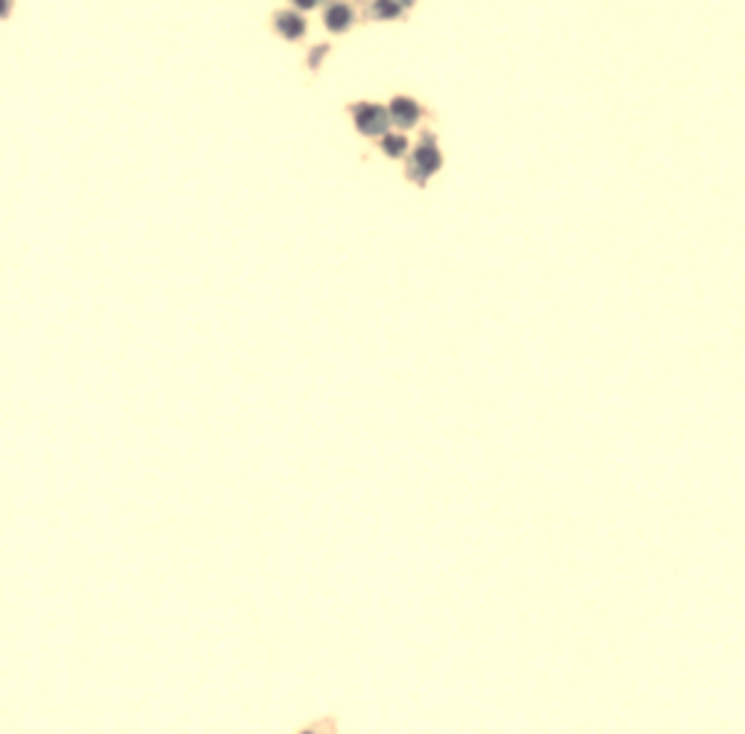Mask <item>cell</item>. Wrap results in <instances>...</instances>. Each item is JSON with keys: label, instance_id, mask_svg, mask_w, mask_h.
Wrapping results in <instances>:
<instances>
[{"label": "cell", "instance_id": "277c9868", "mask_svg": "<svg viewBox=\"0 0 745 734\" xmlns=\"http://www.w3.org/2000/svg\"><path fill=\"white\" fill-rule=\"evenodd\" d=\"M349 21H352V12H349V6H332L329 12H326V24L332 27V29H344V27H349Z\"/></svg>", "mask_w": 745, "mask_h": 734}, {"label": "cell", "instance_id": "52a82bcc", "mask_svg": "<svg viewBox=\"0 0 745 734\" xmlns=\"http://www.w3.org/2000/svg\"><path fill=\"white\" fill-rule=\"evenodd\" d=\"M376 12L384 15V18H394V15H399V6H396V4H390V0H379V4H376Z\"/></svg>", "mask_w": 745, "mask_h": 734}, {"label": "cell", "instance_id": "8992f818", "mask_svg": "<svg viewBox=\"0 0 745 734\" xmlns=\"http://www.w3.org/2000/svg\"><path fill=\"white\" fill-rule=\"evenodd\" d=\"M384 149L390 154H402L405 152V138H384Z\"/></svg>", "mask_w": 745, "mask_h": 734}, {"label": "cell", "instance_id": "6da1fadb", "mask_svg": "<svg viewBox=\"0 0 745 734\" xmlns=\"http://www.w3.org/2000/svg\"><path fill=\"white\" fill-rule=\"evenodd\" d=\"M356 120H358V128L361 131H367V134H372V131H382L384 128V111L382 108H376V105H361L358 111H356Z\"/></svg>", "mask_w": 745, "mask_h": 734}, {"label": "cell", "instance_id": "3957f363", "mask_svg": "<svg viewBox=\"0 0 745 734\" xmlns=\"http://www.w3.org/2000/svg\"><path fill=\"white\" fill-rule=\"evenodd\" d=\"M417 166H420L422 175H428V172H434V169L440 166V154H437V149L431 146V143H425V146L417 152Z\"/></svg>", "mask_w": 745, "mask_h": 734}, {"label": "cell", "instance_id": "5b68a950", "mask_svg": "<svg viewBox=\"0 0 745 734\" xmlns=\"http://www.w3.org/2000/svg\"><path fill=\"white\" fill-rule=\"evenodd\" d=\"M277 29H280V32H286L288 38H297V35H303L306 24H303V18H294V15H280V18H277Z\"/></svg>", "mask_w": 745, "mask_h": 734}, {"label": "cell", "instance_id": "7a4b0ae2", "mask_svg": "<svg viewBox=\"0 0 745 734\" xmlns=\"http://www.w3.org/2000/svg\"><path fill=\"white\" fill-rule=\"evenodd\" d=\"M394 117H396L399 126H410L420 117V108L410 100H394Z\"/></svg>", "mask_w": 745, "mask_h": 734}, {"label": "cell", "instance_id": "ba28073f", "mask_svg": "<svg viewBox=\"0 0 745 734\" xmlns=\"http://www.w3.org/2000/svg\"><path fill=\"white\" fill-rule=\"evenodd\" d=\"M294 4L303 6V9H309V6H315V0H294Z\"/></svg>", "mask_w": 745, "mask_h": 734}, {"label": "cell", "instance_id": "9c48e42d", "mask_svg": "<svg viewBox=\"0 0 745 734\" xmlns=\"http://www.w3.org/2000/svg\"><path fill=\"white\" fill-rule=\"evenodd\" d=\"M300 734H318V731H311V728H306V731H300Z\"/></svg>", "mask_w": 745, "mask_h": 734}]
</instances>
